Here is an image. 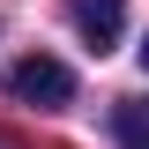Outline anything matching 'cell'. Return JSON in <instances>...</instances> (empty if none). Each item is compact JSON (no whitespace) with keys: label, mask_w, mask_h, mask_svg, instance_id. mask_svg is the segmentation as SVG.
Masks as SVG:
<instances>
[{"label":"cell","mask_w":149,"mask_h":149,"mask_svg":"<svg viewBox=\"0 0 149 149\" xmlns=\"http://www.w3.org/2000/svg\"><path fill=\"white\" fill-rule=\"evenodd\" d=\"M112 134L127 149H149V97H119L112 104Z\"/></svg>","instance_id":"cell-3"},{"label":"cell","mask_w":149,"mask_h":149,"mask_svg":"<svg viewBox=\"0 0 149 149\" xmlns=\"http://www.w3.org/2000/svg\"><path fill=\"white\" fill-rule=\"evenodd\" d=\"M67 22L82 30L90 52H112L119 30H127V0H67Z\"/></svg>","instance_id":"cell-2"},{"label":"cell","mask_w":149,"mask_h":149,"mask_svg":"<svg viewBox=\"0 0 149 149\" xmlns=\"http://www.w3.org/2000/svg\"><path fill=\"white\" fill-rule=\"evenodd\" d=\"M8 97H22V104H37V112H60L74 97V74L60 67L52 52H22L15 67H8Z\"/></svg>","instance_id":"cell-1"},{"label":"cell","mask_w":149,"mask_h":149,"mask_svg":"<svg viewBox=\"0 0 149 149\" xmlns=\"http://www.w3.org/2000/svg\"><path fill=\"white\" fill-rule=\"evenodd\" d=\"M142 67H149V37H142Z\"/></svg>","instance_id":"cell-4"}]
</instances>
